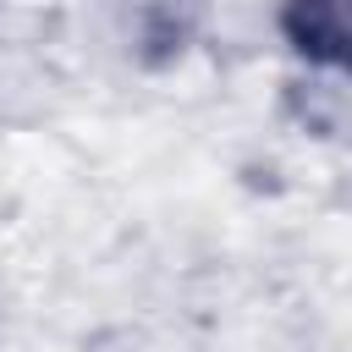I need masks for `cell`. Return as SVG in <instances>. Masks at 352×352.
<instances>
[{"label": "cell", "mask_w": 352, "mask_h": 352, "mask_svg": "<svg viewBox=\"0 0 352 352\" xmlns=\"http://www.w3.org/2000/svg\"><path fill=\"white\" fill-rule=\"evenodd\" d=\"M280 33L308 66L352 77V0H286Z\"/></svg>", "instance_id": "1"}]
</instances>
